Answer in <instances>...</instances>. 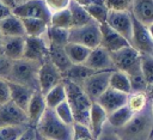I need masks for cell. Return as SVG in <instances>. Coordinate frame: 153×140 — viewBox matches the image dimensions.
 <instances>
[{
  "label": "cell",
  "mask_w": 153,
  "mask_h": 140,
  "mask_svg": "<svg viewBox=\"0 0 153 140\" xmlns=\"http://www.w3.org/2000/svg\"><path fill=\"white\" fill-rule=\"evenodd\" d=\"M94 71L90 69L88 67H86L84 63L82 65H72L63 74H62V78L65 80H68V81H72L76 85H81L82 81L88 78L91 74H93Z\"/></svg>",
  "instance_id": "484cf974"
},
{
  "label": "cell",
  "mask_w": 153,
  "mask_h": 140,
  "mask_svg": "<svg viewBox=\"0 0 153 140\" xmlns=\"http://www.w3.org/2000/svg\"><path fill=\"white\" fill-rule=\"evenodd\" d=\"M25 37H2L0 53L10 61L23 59Z\"/></svg>",
  "instance_id": "e0dca14e"
},
{
  "label": "cell",
  "mask_w": 153,
  "mask_h": 140,
  "mask_svg": "<svg viewBox=\"0 0 153 140\" xmlns=\"http://www.w3.org/2000/svg\"><path fill=\"white\" fill-rule=\"evenodd\" d=\"M84 65L94 72L114 71L111 55H110V53H108L102 47H97L94 49H91Z\"/></svg>",
  "instance_id": "9a60e30c"
},
{
  "label": "cell",
  "mask_w": 153,
  "mask_h": 140,
  "mask_svg": "<svg viewBox=\"0 0 153 140\" xmlns=\"http://www.w3.org/2000/svg\"><path fill=\"white\" fill-rule=\"evenodd\" d=\"M96 140H120V138L117 136L116 132L114 128H111L108 123L104 126L103 130L100 132V134L96 138Z\"/></svg>",
  "instance_id": "60d3db41"
},
{
  "label": "cell",
  "mask_w": 153,
  "mask_h": 140,
  "mask_svg": "<svg viewBox=\"0 0 153 140\" xmlns=\"http://www.w3.org/2000/svg\"><path fill=\"white\" fill-rule=\"evenodd\" d=\"M24 1H27V0H16V5H19V4L24 2Z\"/></svg>",
  "instance_id": "681fc988"
},
{
  "label": "cell",
  "mask_w": 153,
  "mask_h": 140,
  "mask_svg": "<svg viewBox=\"0 0 153 140\" xmlns=\"http://www.w3.org/2000/svg\"><path fill=\"white\" fill-rule=\"evenodd\" d=\"M85 10L88 13V16L92 18L93 22H96L99 25L105 24L109 10L104 5L103 0H93L91 4L85 6Z\"/></svg>",
  "instance_id": "4dcf8cb0"
},
{
  "label": "cell",
  "mask_w": 153,
  "mask_h": 140,
  "mask_svg": "<svg viewBox=\"0 0 153 140\" xmlns=\"http://www.w3.org/2000/svg\"><path fill=\"white\" fill-rule=\"evenodd\" d=\"M106 120H108V114L96 102H92V105L90 109V115H88V128H90L94 140L100 134L104 126L106 124Z\"/></svg>",
  "instance_id": "44dd1931"
},
{
  "label": "cell",
  "mask_w": 153,
  "mask_h": 140,
  "mask_svg": "<svg viewBox=\"0 0 153 140\" xmlns=\"http://www.w3.org/2000/svg\"><path fill=\"white\" fill-rule=\"evenodd\" d=\"M49 25L54 28H60V29H66L69 30L72 29V19H71V13L68 11V7L66 10L55 12L50 16Z\"/></svg>",
  "instance_id": "e575fe53"
},
{
  "label": "cell",
  "mask_w": 153,
  "mask_h": 140,
  "mask_svg": "<svg viewBox=\"0 0 153 140\" xmlns=\"http://www.w3.org/2000/svg\"><path fill=\"white\" fill-rule=\"evenodd\" d=\"M71 0H44V4L48 8V11L50 12V14L66 10L69 5Z\"/></svg>",
  "instance_id": "ab89813d"
},
{
  "label": "cell",
  "mask_w": 153,
  "mask_h": 140,
  "mask_svg": "<svg viewBox=\"0 0 153 140\" xmlns=\"http://www.w3.org/2000/svg\"><path fill=\"white\" fill-rule=\"evenodd\" d=\"M7 83H8V89H10V101L13 104H16L18 108H20L22 110L26 111L27 104L35 91L20 84H16L11 81H7Z\"/></svg>",
  "instance_id": "ffe728a7"
},
{
  "label": "cell",
  "mask_w": 153,
  "mask_h": 140,
  "mask_svg": "<svg viewBox=\"0 0 153 140\" xmlns=\"http://www.w3.org/2000/svg\"><path fill=\"white\" fill-rule=\"evenodd\" d=\"M11 14H12V10L7 7L6 5H4L2 2H0V22Z\"/></svg>",
  "instance_id": "f6af8a7d"
},
{
  "label": "cell",
  "mask_w": 153,
  "mask_h": 140,
  "mask_svg": "<svg viewBox=\"0 0 153 140\" xmlns=\"http://www.w3.org/2000/svg\"><path fill=\"white\" fill-rule=\"evenodd\" d=\"M26 127L29 126L27 116L24 110L18 108L11 101L0 105V127Z\"/></svg>",
  "instance_id": "4fadbf2b"
},
{
  "label": "cell",
  "mask_w": 153,
  "mask_h": 140,
  "mask_svg": "<svg viewBox=\"0 0 153 140\" xmlns=\"http://www.w3.org/2000/svg\"><path fill=\"white\" fill-rule=\"evenodd\" d=\"M63 80L62 74L59 72V69L49 61V59L44 60L39 65L37 81H38V91L42 95H45L50 89L56 86Z\"/></svg>",
  "instance_id": "30bf717a"
},
{
  "label": "cell",
  "mask_w": 153,
  "mask_h": 140,
  "mask_svg": "<svg viewBox=\"0 0 153 140\" xmlns=\"http://www.w3.org/2000/svg\"><path fill=\"white\" fill-rule=\"evenodd\" d=\"M68 31L66 29H60V28H54V26H48L45 34L43 37L48 42V44L53 45H59V47H65L68 43Z\"/></svg>",
  "instance_id": "1f68e13d"
},
{
  "label": "cell",
  "mask_w": 153,
  "mask_h": 140,
  "mask_svg": "<svg viewBox=\"0 0 153 140\" xmlns=\"http://www.w3.org/2000/svg\"><path fill=\"white\" fill-rule=\"evenodd\" d=\"M68 11L71 13V19H72V28H78L86 24L92 23V18L88 16V13L85 10V6H81L74 1L71 0L68 5Z\"/></svg>",
  "instance_id": "4316f807"
},
{
  "label": "cell",
  "mask_w": 153,
  "mask_h": 140,
  "mask_svg": "<svg viewBox=\"0 0 153 140\" xmlns=\"http://www.w3.org/2000/svg\"><path fill=\"white\" fill-rule=\"evenodd\" d=\"M0 2H2L4 5H6L11 10H13L16 7V0H0Z\"/></svg>",
  "instance_id": "bcb514c9"
},
{
  "label": "cell",
  "mask_w": 153,
  "mask_h": 140,
  "mask_svg": "<svg viewBox=\"0 0 153 140\" xmlns=\"http://www.w3.org/2000/svg\"><path fill=\"white\" fill-rule=\"evenodd\" d=\"M68 42L84 45L88 49L99 47L100 43V25L96 22L90 24L72 28L68 31Z\"/></svg>",
  "instance_id": "5b68a950"
},
{
  "label": "cell",
  "mask_w": 153,
  "mask_h": 140,
  "mask_svg": "<svg viewBox=\"0 0 153 140\" xmlns=\"http://www.w3.org/2000/svg\"><path fill=\"white\" fill-rule=\"evenodd\" d=\"M27 127H30V126H26V127H13V126L0 127V140H17Z\"/></svg>",
  "instance_id": "8d00e7d4"
},
{
  "label": "cell",
  "mask_w": 153,
  "mask_h": 140,
  "mask_svg": "<svg viewBox=\"0 0 153 140\" xmlns=\"http://www.w3.org/2000/svg\"><path fill=\"white\" fill-rule=\"evenodd\" d=\"M23 59L42 63L48 59V42L42 37H25Z\"/></svg>",
  "instance_id": "7c38bea8"
},
{
  "label": "cell",
  "mask_w": 153,
  "mask_h": 140,
  "mask_svg": "<svg viewBox=\"0 0 153 140\" xmlns=\"http://www.w3.org/2000/svg\"><path fill=\"white\" fill-rule=\"evenodd\" d=\"M109 87L126 95L131 93L129 77L121 71H116V69L111 71L110 78H109Z\"/></svg>",
  "instance_id": "83f0119b"
},
{
  "label": "cell",
  "mask_w": 153,
  "mask_h": 140,
  "mask_svg": "<svg viewBox=\"0 0 153 140\" xmlns=\"http://www.w3.org/2000/svg\"><path fill=\"white\" fill-rule=\"evenodd\" d=\"M35 130L45 140H72L73 138V126L61 122L54 110L48 108L37 122Z\"/></svg>",
  "instance_id": "7a4b0ae2"
},
{
  "label": "cell",
  "mask_w": 153,
  "mask_h": 140,
  "mask_svg": "<svg viewBox=\"0 0 153 140\" xmlns=\"http://www.w3.org/2000/svg\"><path fill=\"white\" fill-rule=\"evenodd\" d=\"M10 102V89L6 79L0 78V105Z\"/></svg>",
  "instance_id": "b9f144b4"
},
{
  "label": "cell",
  "mask_w": 153,
  "mask_h": 140,
  "mask_svg": "<svg viewBox=\"0 0 153 140\" xmlns=\"http://www.w3.org/2000/svg\"><path fill=\"white\" fill-rule=\"evenodd\" d=\"M131 16V14H130ZM133 31L130 38V47H133L139 54L153 55V37L152 28L145 26L131 16Z\"/></svg>",
  "instance_id": "52a82bcc"
},
{
  "label": "cell",
  "mask_w": 153,
  "mask_h": 140,
  "mask_svg": "<svg viewBox=\"0 0 153 140\" xmlns=\"http://www.w3.org/2000/svg\"><path fill=\"white\" fill-rule=\"evenodd\" d=\"M44 140H45V139H44Z\"/></svg>",
  "instance_id": "816d5d0a"
},
{
  "label": "cell",
  "mask_w": 153,
  "mask_h": 140,
  "mask_svg": "<svg viewBox=\"0 0 153 140\" xmlns=\"http://www.w3.org/2000/svg\"><path fill=\"white\" fill-rule=\"evenodd\" d=\"M12 13L17 16L20 19L24 18H33V19H41L49 24L50 20V12L48 11L44 0H27L19 5H16V7L12 10Z\"/></svg>",
  "instance_id": "ba28073f"
},
{
  "label": "cell",
  "mask_w": 153,
  "mask_h": 140,
  "mask_svg": "<svg viewBox=\"0 0 153 140\" xmlns=\"http://www.w3.org/2000/svg\"><path fill=\"white\" fill-rule=\"evenodd\" d=\"M134 115H135V114H134L127 105H123V106H121L120 109H117V110H115V111H112V112H110V114L108 115L106 123H108L111 128H114V129L116 130V129H120V128H122L123 126H126V124L133 118Z\"/></svg>",
  "instance_id": "cb8c5ba5"
},
{
  "label": "cell",
  "mask_w": 153,
  "mask_h": 140,
  "mask_svg": "<svg viewBox=\"0 0 153 140\" xmlns=\"http://www.w3.org/2000/svg\"><path fill=\"white\" fill-rule=\"evenodd\" d=\"M0 34L2 37H25L22 19L13 13L0 22Z\"/></svg>",
  "instance_id": "7402d4cb"
},
{
  "label": "cell",
  "mask_w": 153,
  "mask_h": 140,
  "mask_svg": "<svg viewBox=\"0 0 153 140\" xmlns=\"http://www.w3.org/2000/svg\"><path fill=\"white\" fill-rule=\"evenodd\" d=\"M130 45L121 35L115 32L111 28H109L106 24L100 25V43L99 47L105 49L108 53L112 54L116 53L126 47Z\"/></svg>",
  "instance_id": "5bb4252c"
},
{
  "label": "cell",
  "mask_w": 153,
  "mask_h": 140,
  "mask_svg": "<svg viewBox=\"0 0 153 140\" xmlns=\"http://www.w3.org/2000/svg\"><path fill=\"white\" fill-rule=\"evenodd\" d=\"M47 105L44 102V97L39 91H35L32 93V97L27 104L26 108V116H27V122L30 127H36L37 122L42 117L43 112L45 111Z\"/></svg>",
  "instance_id": "d6986e66"
},
{
  "label": "cell",
  "mask_w": 153,
  "mask_h": 140,
  "mask_svg": "<svg viewBox=\"0 0 153 140\" xmlns=\"http://www.w3.org/2000/svg\"><path fill=\"white\" fill-rule=\"evenodd\" d=\"M103 2L109 11L130 12L133 0H103Z\"/></svg>",
  "instance_id": "74e56055"
},
{
  "label": "cell",
  "mask_w": 153,
  "mask_h": 140,
  "mask_svg": "<svg viewBox=\"0 0 153 140\" xmlns=\"http://www.w3.org/2000/svg\"><path fill=\"white\" fill-rule=\"evenodd\" d=\"M48 59L59 69V72L61 74H63L72 66L71 61L68 60V57L65 53L63 47L48 44Z\"/></svg>",
  "instance_id": "603a6c76"
},
{
  "label": "cell",
  "mask_w": 153,
  "mask_h": 140,
  "mask_svg": "<svg viewBox=\"0 0 153 140\" xmlns=\"http://www.w3.org/2000/svg\"><path fill=\"white\" fill-rule=\"evenodd\" d=\"M44 97V102L48 109L54 110L59 104H61L62 102L66 101V90H65V85H63V80L57 84L56 86H54L53 89H50L45 95H43Z\"/></svg>",
  "instance_id": "f546056e"
},
{
  "label": "cell",
  "mask_w": 153,
  "mask_h": 140,
  "mask_svg": "<svg viewBox=\"0 0 153 140\" xmlns=\"http://www.w3.org/2000/svg\"><path fill=\"white\" fill-rule=\"evenodd\" d=\"M33 140H44V139H43L41 135H38V134L36 133V134H35V139H33Z\"/></svg>",
  "instance_id": "c3c4849f"
},
{
  "label": "cell",
  "mask_w": 153,
  "mask_h": 140,
  "mask_svg": "<svg viewBox=\"0 0 153 140\" xmlns=\"http://www.w3.org/2000/svg\"><path fill=\"white\" fill-rule=\"evenodd\" d=\"M105 24L111 28L115 32L121 35L128 43H130L133 23L130 12H120V11H109Z\"/></svg>",
  "instance_id": "8fae6325"
},
{
  "label": "cell",
  "mask_w": 153,
  "mask_h": 140,
  "mask_svg": "<svg viewBox=\"0 0 153 140\" xmlns=\"http://www.w3.org/2000/svg\"><path fill=\"white\" fill-rule=\"evenodd\" d=\"M63 49H65V53L72 65H82L86 61V59L91 51V49H88L84 45H80L76 43H71V42H68L63 47Z\"/></svg>",
  "instance_id": "d4e9b609"
},
{
  "label": "cell",
  "mask_w": 153,
  "mask_h": 140,
  "mask_svg": "<svg viewBox=\"0 0 153 140\" xmlns=\"http://www.w3.org/2000/svg\"><path fill=\"white\" fill-rule=\"evenodd\" d=\"M72 140H94V138L87 126L80 124V123H74Z\"/></svg>",
  "instance_id": "f35d334b"
},
{
  "label": "cell",
  "mask_w": 153,
  "mask_h": 140,
  "mask_svg": "<svg viewBox=\"0 0 153 140\" xmlns=\"http://www.w3.org/2000/svg\"><path fill=\"white\" fill-rule=\"evenodd\" d=\"M114 69L126 73L128 77L141 73L140 72V54L130 45L110 54Z\"/></svg>",
  "instance_id": "8992f818"
},
{
  "label": "cell",
  "mask_w": 153,
  "mask_h": 140,
  "mask_svg": "<svg viewBox=\"0 0 153 140\" xmlns=\"http://www.w3.org/2000/svg\"><path fill=\"white\" fill-rule=\"evenodd\" d=\"M152 128L153 104L151 99L142 111L135 114L126 126L115 132L120 140H152Z\"/></svg>",
  "instance_id": "6da1fadb"
},
{
  "label": "cell",
  "mask_w": 153,
  "mask_h": 140,
  "mask_svg": "<svg viewBox=\"0 0 153 140\" xmlns=\"http://www.w3.org/2000/svg\"><path fill=\"white\" fill-rule=\"evenodd\" d=\"M140 72L147 84L152 90L153 85V55L140 54Z\"/></svg>",
  "instance_id": "836d02e7"
},
{
  "label": "cell",
  "mask_w": 153,
  "mask_h": 140,
  "mask_svg": "<svg viewBox=\"0 0 153 140\" xmlns=\"http://www.w3.org/2000/svg\"><path fill=\"white\" fill-rule=\"evenodd\" d=\"M11 63H12V61H10L7 57H5L0 53V78L6 79V77L10 72V68H11Z\"/></svg>",
  "instance_id": "7bdbcfd3"
},
{
  "label": "cell",
  "mask_w": 153,
  "mask_h": 140,
  "mask_svg": "<svg viewBox=\"0 0 153 140\" xmlns=\"http://www.w3.org/2000/svg\"><path fill=\"white\" fill-rule=\"evenodd\" d=\"M22 23L24 26L25 37H42L49 26V24L44 20L33 18H24L22 19Z\"/></svg>",
  "instance_id": "f1b7e54d"
},
{
  "label": "cell",
  "mask_w": 153,
  "mask_h": 140,
  "mask_svg": "<svg viewBox=\"0 0 153 140\" xmlns=\"http://www.w3.org/2000/svg\"><path fill=\"white\" fill-rule=\"evenodd\" d=\"M63 85L66 90V101L72 110L74 123H80L88 127V115L92 105L91 99L85 95L79 85L65 79Z\"/></svg>",
  "instance_id": "3957f363"
},
{
  "label": "cell",
  "mask_w": 153,
  "mask_h": 140,
  "mask_svg": "<svg viewBox=\"0 0 153 140\" xmlns=\"http://www.w3.org/2000/svg\"><path fill=\"white\" fill-rule=\"evenodd\" d=\"M151 95L145 93V92H131L128 95L127 98V106L134 112L137 114L140 111H142L146 105L148 104V102L151 101Z\"/></svg>",
  "instance_id": "d6a6232c"
},
{
  "label": "cell",
  "mask_w": 153,
  "mask_h": 140,
  "mask_svg": "<svg viewBox=\"0 0 153 140\" xmlns=\"http://www.w3.org/2000/svg\"><path fill=\"white\" fill-rule=\"evenodd\" d=\"M39 65L41 63L29 61L25 59L13 61L11 63V68L6 77V80L24 85L33 91H38L37 75H38Z\"/></svg>",
  "instance_id": "277c9868"
},
{
  "label": "cell",
  "mask_w": 153,
  "mask_h": 140,
  "mask_svg": "<svg viewBox=\"0 0 153 140\" xmlns=\"http://www.w3.org/2000/svg\"><path fill=\"white\" fill-rule=\"evenodd\" d=\"M130 14L145 26L153 25V0H133Z\"/></svg>",
  "instance_id": "ac0fdd59"
},
{
  "label": "cell",
  "mask_w": 153,
  "mask_h": 140,
  "mask_svg": "<svg viewBox=\"0 0 153 140\" xmlns=\"http://www.w3.org/2000/svg\"><path fill=\"white\" fill-rule=\"evenodd\" d=\"M72 1H74V2H76V4H79V5H81V6H87L88 4H91L93 0H72Z\"/></svg>",
  "instance_id": "7dc6e473"
},
{
  "label": "cell",
  "mask_w": 153,
  "mask_h": 140,
  "mask_svg": "<svg viewBox=\"0 0 153 140\" xmlns=\"http://www.w3.org/2000/svg\"><path fill=\"white\" fill-rule=\"evenodd\" d=\"M1 41H2V36H1V34H0V47H1Z\"/></svg>",
  "instance_id": "f907efd6"
},
{
  "label": "cell",
  "mask_w": 153,
  "mask_h": 140,
  "mask_svg": "<svg viewBox=\"0 0 153 140\" xmlns=\"http://www.w3.org/2000/svg\"><path fill=\"white\" fill-rule=\"evenodd\" d=\"M54 112H55L56 117H57L61 122H63V123H66V124H68V126H73V124H74V117H73L72 110H71V108H69L67 101H65V102H62L61 104H59V105L54 109Z\"/></svg>",
  "instance_id": "d590c367"
},
{
  "label": "cell",
  "mask_w": 153,
  "mask_h": 140,
  "mask_svg": "<svg viewBox=\"0 0 153 140\" xmlns=\"http://www.w3.org/2000/svg\"><path fill=\"white\" fill-rule=\"evenodd\" d=\"M35 134H36L35 128L33 127H27L17 140H33L35 139Z\"/></svg>",
  "instance_id": "ee69618b"
},
{
  "label": "cell",
  "mask_w": 153,
  "mask_h": 140,
  "mask_svg": "<svg viewBox=\"0 0 153 140\" xmlns=\"http://www.w3.org/2000/svg\"><path fill=\"white\" fill-rule=\"evenodd\" d=\"M111 71L94 72L88 78H86L80 87L85 92V95L91 99V102H96L97 98L109 87V78Z\"/></svg>",
  "instance_id": "9c48e42d"
},
{
  "label": "cell",
  "mask_w": 153,
  "mask_h": 140,
  "mask_svg": "<svg viewBox=\"0 0 153 140\" xmlns=\"http://www.w3.org/2000/svg\"><path fill=\"white\" fill-rule=\"evenodd\" d=\"M128 95L115 91L110 87H108L96 101V103L103 108V110L109 115L110 112L120 109L121 106L127 104Z\"/></svg>",
  "instance_id": "2e32d148"
}]
</instances>
